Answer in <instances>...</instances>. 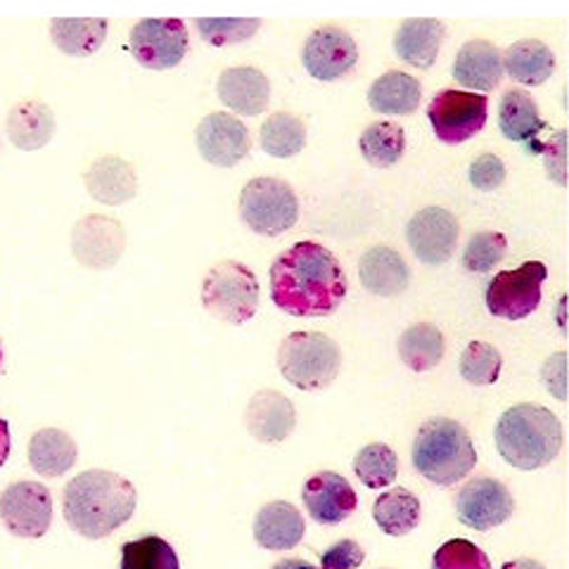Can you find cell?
Segmentation results:
<instances>
[{"mask_svg": "<svg viewBox=\"0 0 569 569\" xmlns=\"http://www.w3.org/2000/svg\"><path fill=\"white\" fill-rule=\"evenodd\" d=\"M131 52L140 67L164 71L181 64L190 50V33L183 20L176 17H157L140 20L131 29Z\"/></svg>", "mask_w": 569, "mask_h": 569, "instance_id": "30bf717a", "label": "cell"}, {"mask_svg": "<svg viewBox=\"0 0 569 569\" xmlns=\"http://www.w3.org/2000/svg\"><path fill=\"white\" fill-rule=\"evenodd\" d=\"M107 20H93V17H83V20H52L50 22V41L60 52L69 58H91L102 48L107 39Z\"/></svg>", "mask_w": 569, "mask_h": 569, "instance_id": "f546056e", "label": "cell"}, {"mask_svg": "<svg viewBox=\"0 0 569 569\" xmlns=\"http://www.w3.org/2000/svg\"><path fill=\"white\" fill-rule=\"evenodd\" d=\"M460 226L451 211L441 207H425L408 221L406 242L418 261L427 266L447 263L458 247Z\"/></svg>", "mask_w": 569, "mask_h": 569, "instance_id": "4fadbf2b", "label": "cell"}, {"mask_svg": "<svg viewBox=\"0 0 569 569\" xmlns=\"http://www.w3.org/2000/svg\"><path fill=\"white\" fill-rule=\"evenodd\" d=\"M363 560H366L363 548L351 539H345V541H337L335 546H330L326 550V556L320 558V565H323L326 569H349V567L363 565Z\"/></svg>", "mask_w": 569, "mask_h": 569, "instance_id": "b9f144b4", "label": "cell"}, {"mask_svg": "<svg viewBox=\"0 0 569 569\" xmlns=\"http://www.w3.org/2000/svg\"><path fill=\"white\" fill-rule=\"evenodd\" d=\"M353 472L368 489H385L399 475V458L387 443H368L353 458Z\"/></svg>", "mask_w": 569, "mask_h": 569, "instance_id": "e575fe53", "label": "cell"}, {"mask_svg": "<svg viewBox=\"0 0 569 569\" xmlns=\"http://www.w3.org/2000/svg\"><path fill=\"white\" fill-rule=\"evenodd\" d=\"M83 183L88 194H91L96 202L107 207H119L123 202H129L138 192V176L133 164L114 154H104L96 159L83 173Z\"/></svg>", "mask_w": 569, "mask_h": 569, "instance_id": "ffe728a7", "label": "cell"}, {"mask_svg": "<svg viewBox=\"0 0 569 569\" xmlns=\"http://www.w3.org/2000/svg\"><path fill=\"white\" fill-rule=\"evenodd\" d=\"M194 142L204 162L230 169L240 164L252 152V136L244 123L228 112L207 114L198 129H194Z\"/></svg>", "mask_w": 569, "mask_h": 569, "instance_id": "9a60e30c", "label": "cell"}, {"mask_svg": "<svg viewBox=\"0 0 569 569\" xmlns=\"http://www.w3.org/2000/svg\"><path fill=\"white\" fill-rule=\"evenodd\" d=\"M487 110V96L443 88V91H439L432 98L430 107H427V119H430L435 136L441 142H447V146H460V142L475 138L485 129Z\"/></svg>", "mask_w": 569, "mask_h": 569, "instance_id": "9c48e42d", "label": "cell"}, {"mask_svg": "<svg viewBox=\"0 0 569 569\" xmlns=\"http://www.w3.org/2000/svg\"><path fill=\"white\" fill-rule=\"evenodd\" d=\"M301 498H305V506L307 512L311 515V520L326 527L349 520L351 512H356V506H359L353 487L342 475L330 470L318 472L311 479H307L305 489H301Z\"/></svg>", "mask_w": 569, "mask_h": 569, "instance_id": "e0dca14e", "label": "cell"}, {"mask_svg": "<svg viewBox=\"0 0 569 569\" xmlns=\"http://www.w3.org/2000/svg\"><path fill=\"white\" fill-rule=\"evenodd\" d=\"M238 209L244 226L263 238L288 233L299 219L297 192L273 176L252 178L240 192Z\"/></svg>", "mask_w": 569, "mask_h": 569, "instance_id": "52a82bcc", "label": "cell"}, {"mask_svg": "<svg viewBox=\"0 0 569 569\" xmlns=\"http://www.w3.org/2000/svg\"><path fill=\"white\" fill-rule=\"evenodd\" d=\"M496 447L512 468H546L562 449L560 418L539 403L512 406L498 418Z\"/></svg>", "mask_w": 569, "mask_h": 569, "instance_id": "3957f363", "label": "cell"}, {"mask_svg": "<svg viewBox=\"0 0 569 569\" xmlns=\"http://www.w3.org/2000/svg\"><path fill=\"white\" fill-rule=\"evenodd\" d=\"M282 378L301 391L328 389L342 368V351L323 332H292L278 349Z\"/></svg>", "mask_w": 569, "mask_h": 569, "instance_id": "5b68a950", "label": "cell"}, {"mask_svg": "<svg viewBox=\"0 0 569 569\" xmlns=\"http://www.w3.org/2000/svg\"><path fill=\"white\" fill-rule=\"evenodd\" d=\"M359 150L370 167L389 169L406 152V133L397 121H376L361 133Z\"/></svg>", "mask_w": 569, "mask_h": 569, "instance_id": "836d02e7", "label": "cell"}, {"mask_svg": "<svg viewBox=\"0 0 569 569\" xmlns=\"http://www.w3.org/2000/svg\"><path fill=\"white\" fill-rule=\"evenodd\" d=\"M0 522L12 537L41 539L52 525V496L41 482H12L0 493Z\"/></svg>", "mask_w": 569, "mask_h": 569, "instance_id": "8fae6325", "label": "cell"}, {"mask_svg": "<svg viewBox=\"0 0 569 569\" xmlns=\"http://www.w3.org/2000/svg\"><path fill=\"white\" fill-rule=\"evenodd\" d=\"M138 506L136 487L110 470H86L64 487V520L83 539H107L127 525Z\"/></svg>", "mask_w": 569, "mask_h": 569, "instance_id": "7a4b0ae2", "label": "cell"}, {"mask_svg": "<svg viewBox=\"0 0 569 569\" xmlns=\"http://www.w3.org/2000/svg\"><path fill=\"white\" fill-rule=\"evenodd\" d=\"M453 79L470 91H493L503 79V52L485 39L468 41L456 56Z\"/></svg>", "mask_w": 569, "mask_h": 569, "instance_id": "44dd1931", "label": "cell"}, {"mask_svg": "<svg viewBox=\"0 0 569 569\" xmlns=\"http://www.w3.org/2000/svg\"><path fill=\"white\" fill-rule=\"evenodd\" d=\"M305 533V515L288 501L266 503L254 518V541L273 553L297 548Z\"/></svg>", "mask_w": 569, "mask_h": 569, "instance_id": "7402d4cb", "label": "cell"}, {"mask_svg": "<svg viewBox=\"0 0 569 569\" xmlns=\"http://www.w3.org/2000/svg\"><path fill=\"white\" fill-rule=\"evenodd\" d=\"M247 430L261 443H280L295 432L297 411L292 401L276 389H261L244 411Z\"/></svg>", "mask_w": 569, "mask_h": 569, "instance_id": "d6986e66", "label": "cell"}, {"mask_svg": "<svg viewBox=\"0 0 569 569\" xmlns=\"http://www.w3.org/2000/svg\"><path fill=\"white\" fill-rule=\"evenodd\" d=\"M498 127L508 140L533 142L546 129L539 104L522 88H510L498 107Z\"/></svg>", "mask_w": 569, "mask_h": 569, "instance_id": "f1b7e54d", "label": "cell"}, {"mask_svg": "<svg viewBox=\"0 0 569 569\" xmlns=\"http://www.w3.org/2000/svg\"><path fill=\"white\" fill-rule=\"evenodd\" d=\"M508 240L503 233H496V230H482V233H475L468 244L466 252H462V266L470 273H489L493 266H498L506 257Z\"/></svg>", "mask_w": 569, "mask_h": 569, "instance_id": "74e56055", "label": "cell"}, {"mask_svg": "<svg viewBox=\"0 0 569 569\" xmlns=\"http://www.w3.org/2000/svg\"><path fill=\"white\" fill-rule=\"evenodd\" d=\"M548 278V266L527 261L515 271L496 273L487 288V309L496 318L522 320L541 305V284Z\"/></svg>", "mask_w": 569, "mask_h": 569, "instance_id": "ba28073f", "label": "cell"}, {"mask_svg": "<svg viewBox=\"0 0 569 569\" xmlns=\"http://www.w3.org/2000/svg\"><path fill=\"white\" fill-rule=\"evenodd\" d=\"M127 247V230L121 221L112 217H93L81 219L71 230V252L74 259L91 271H104L114 266Z\"/></svg>", "mask_w": 569, "mask_h": 569, "instance_id": "5bb4252c", "label": "cell"}, {"mask_svg": "<svg viewBox=\"0 0 569 569\" xmlns=\"http://www.w3.org/2000/svg\"><path fill=\"white\" fill-rule=\"evenodd\" d=\"M432 565L435 569H489L491 567L485 550L466 539H453L443 543L437 550Z\"/></svg>", "mask_w": 569, "mask_h": 569, "instance_id": "ab89813d", "label": "cell"}, {"mask_svg": "<svg viewBox=\"0 0 569 569\" xmlns=\"http://www.w3.org/2000/svg\"><path fill=\"white\" fill-rule=\"evenodd\" d=\"M3 361H6V353H3V345H0V370H3Z\"/></svg>", "mask_w": 569, "mask_h": 569, "instance_id": "bcb514c9", "label": "cell"}, {"mask_svg": "<svg viewBox=\"0 0 569 569\" xmlns=\"http://www.w3.org/2000/svg\"><path fill=\"white\" fill-rule=\"evenodd\" d=\"M347 273L328 247L301 240L284 249L271 266L273 305L297 318H323L342 307Z\"/></svg>", "mask_w": 569, "mask_h": 569, "instance_id": "6da1fadb", "label": "cell"}, {"mask_svg": "<svg viewBox=\"0 0 569 569\" xmlns=\"http://www.w3.org/2000/svg\"><path fill=\"white\" fill-rule=\"evenodd\" d=\"M261 148L276 159H292L307 146V127L292 112H276L261 123Z\"/></svg>", "mask_w": 569, "mask_h": 569, "instance_id": "d6a6232c", "label": "cell"}, {"mask_svg": "<svg viewBox=\"0 0 569 569\" xmlns=\"http://www.w3.org/2000/svg\"><path fill=\"white\" fill-rule=\"evenodd\" d=\"M372 520L387 537H406L420 525V501L408 489H391L376 498Z\"/></svg>", "mask_w": 569, "mask_h": 569, "instance_id": "4dcf8cb0", "label": "cell"}, {"mask_svg": "<svg viewBox=\"0 0 569 569\" xmlns=\"http://www.w3.org/2000/svg\"><path fill=\"white\" fill-rule=\"evenodd\" d=\"M565 351H558L550 356V359L543 363L541 368V378H543V385L546 389L553 395L558 401H565Z\"/></svg>", "mask_w": 569, "mask_h": 569, "instance_id": "7bdbcfd3", "label": "cell"}, {"mask_svg": "<svg viewBox=\"0 0 569 569\" xmlns=\"http://www.w3.org/2000/svg\"><path fill=\"white\" fill-rule=\"evenodd\" d=\"M361 284L378 297H397L403 295L408 282H411V271H408L406 259L397 249L378 244L370 247L359 261Z\"/></svg>", "mask_w": 569, "mask_h": 569, "instance_id": "603a6c76", "label": "cell"}, {"mask_svg": "<svg viewBox=\"0 0 569 569\" xmlns=\"http://www.w3.org/2000/svg\"><path fill=\"white\" fill-rule=\"evenodd\" d=\"M359 62V48L342 27H318L301 48V64L316 81H337Z\"/></svg>", "mask_w": 569, "mask_h": 569, "instance_id": "7c38bea8", "label": "cell"}, {"mask_svg": "<svg viewBox=\"0 0 569 569\" xmlns=\"http://www.w3.org/2000/svg\"><path fill=\"white\" fill-rule=\"evenodd\" d=\"M217 96L230 112L259 117L271 102V81L257 67H228L217 81Z\"/></svg>", "mask_w": 569, "mask_h": 569, "instance_id": "ac0fdd59", "label": "cell"}, {"mask_svg": "<svg viewBox=\"0 0 569 569\" xmlns=\"http://www.w3.org/2000/svg\"><path fill=\"white\" fill-rule=\"evenodd\" d=\"M397 349L406 368L427 372L441 363L443 353H447V342H443V335L437 326L416 323L401 332Z\"/></svg>", "mask_w": 569, "mask_h": 569, "instance_id": "1f68e13d", "label": "cell"}, {"mask_svg": "<svg viewBox=\"0 0 569 569\" xmlns=\"http://www.w3.org/2000/svg\"><path fill=\"white\" fill-rule=\"evenodd\" d=\"M420 100L422 83L399 69H391L380 79L372 81L368 91V104L372 107V112L378 114L408 117L418 110Z\"/></svg>", "mask_w": 569, "mask_h": 569, "instance_id": "4316f807", "label": "cell"}, {"mask_svg": "<svg viewBox=\"0 0 569 569\" xmlns=\"http://www.w3.org/2000/svg\"><path fill=\"white\" fill-rule=\"evenodd\" d=\"M503 71L522 86H541L556 71V52L543 41L522 39L503 52Z\"/></svg>", "mask_w": 569, "mask_h": 569, "instance_id": "83f0119b", "label": "cell"}, {"mask_svg": "<svg viewBox=\"0 0 569 569\" xmlns=\"http://www.w3.org/2000/svg\"><path fill=\"white\" fill-rule=\"evenodd\" d=\"M447 39V27L439 20H406L395 33V52L401 62L416 69H430Z\"/></svg>", "mask_w": 569, "mask_h": 569, "instance_id": "cb8c5ba5", "label": "cell"}, {"mask_svg": "<svg viewBox=\"0 0 569 569\" xmlns=\"http://www.w3.org/2000/svg\"><path fill=\"white\" fill-rule=\"evenodd\" d=\"M261 288L252 269L240 261H221L202 280V307L228 326H244L259 309Z\"/></svg>", "mask_w": 569, "mask_h": 569, "instance_id": "8992f818", "label": "cell"}, {"mask_svg": "<svg viewBox=\"0 0 569 569\" xmlns=\"http://www.w3.org/2000/svg\"><path fill=\"white\" fill-rule=\"evenodd\" d=\"M10 427H8V420L0 418V468L6 466L8 458H10Z\"/></svg>", "mask_w": 569, "mask_h": 569, "instance_id": "f6af8a7d", "label": "cell"}, {"mask_svg": "<svg viewBox=\"0 0 569 569\" xmlns=\"http://www.w3.org/2000/svg\"><path fill=\"white\" fill-rule=\"evenodd\" d=\"M413 466L437 487H451L477 466L475 443L466 427L451 418H430L413 439Z\"/></svg>", "mask_w": 569, "mask_h": 569, "instance_id": "277c9868", "label": "cell"}, {"mask_svg": "<svg viewBox=\"0 0 569 569\" xmlns=\"http://www.w3.org/2000/svg\"><path fill=\"white\" fill-rule=\"evenodd\" d=\"M79 460V447L64 430L43 427L29 439V466L41 477H62Z\"/></svg>", "mask_w": 569, "mask_h": 569, "instance_id": "484cf974", "label": "cell"}, {"mask_svg": "<svg viewBox=\"0 0 569 569\" xmlns=\"http://www.w3.org/2000/svg\"><path fill=\"white\" fill-rule=\"evenodd\" d=\"M503 356L493 345L487 342H470L466 351L460 353V376L475 387L496 385L501 378Z\"/></svg>", "mask_w": 569, "mask_h": 569, "instance_id": "8d00e7d4", "label": "cell"}, {"mask_svg": "<svg viewBox=\"0 0 569 569\" xmlns=\"http://www.w3.org/2000/svg\"><path fill=\"white\" fill-rule=\"evenodd\" d=\"M543 148L548 150L546 157H556V164L553 159H546L548 178H553L558 186H565V131H558L556 138L548 140Z\"/></svg>", "mask_w": 569, "mask_h": 569, "instance_id": "ee69618b", "label": "cell"}, {"mask_svg": "<svg viewBox=\"0 0 569 569\" xmlns=\"http://www.w3.org/2000/svg\"><path fill=\"white\" fill-rule=\"evenodd\" d=\"M52 133H56V114L41 100L17 102L8 114V136L22 152L46 148Z\"/></svg>", "mask_w": 569, "mask_h": 569, "instance_id": "d4e9b609", "label": "cell"}, {"mask_svg": "<svg viewBox=\"0 0 569 569\" xmlns=\"http://www.w3.org/2000/svg\"><path fill=\"white\" fill-rule=\"evenodd\" d=\"M456 512L462 525L489 531L512 518L515 501L508 487L491 477H477L456 496Z\"/></svg>", "mask_w": 569, "mask_h": 569, "instance_id": "2e32d148", "label": "cell"}, {"mask_svg": "<svg viewBox=\"0 0 569 569\" xmlns=\"http://www.w3.org/2000/svg\"><path fill=\"white\" fill-rule=\"evenodd\" d=\"M176 550L162 537H146L121 546V569H178Z\"/></svg>", "mask_w": 569, "mask_h": 569, "instance_id": "d590c367", "label": "cell"}, {"mask_svg": "<svg viewBox=\"0 0 569 569\" xmlns=\"http://www.w3.org/2000/svg\"><path fill=\"white\" fill-rule=\"evenodd\" d=\"M194 27H198V33L202 36V41L217 48L226 46H238L249 39H254V33L261 29V20H194Z\"/></svg>", "mask_w": 569, "mask_h": 569, "instance_id": "f35d334b", "label": "cell"}, {"mask_svg": "<svg viewBox=\"0 0 569 569\" xmlns=\"http://www.w3.org/2000/svg\"><path fill=\"white\" fill-rule=\"evenodd\" d=\"M503 181H506V164L498 154L493 152L479 154L470 164V183L477 190L489 192V190H496L498 186H503Z\"/></svg>", "mask_w": 569, "mask_h": 569, "instance_id": "60d3db41", "label": "cell"}]
</instances>
